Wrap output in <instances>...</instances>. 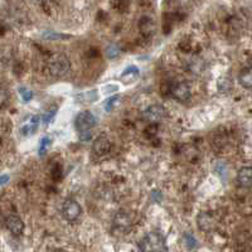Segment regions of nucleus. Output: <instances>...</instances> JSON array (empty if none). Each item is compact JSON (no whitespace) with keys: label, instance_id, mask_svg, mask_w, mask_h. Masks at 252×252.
<instances>
[{"label":"nucleus","instance_id":"obj_1","mask_svg":"<svg viewBox=\"0 0 252 252\" xmlns=\"http://www.w3.org/2000/svg\"><path fill=\"white\" fill-rule=\"evenodd\" d=\"M139 249L144 252H164L168 251L165 238L159 232H149L139 244Z\"/></svg>","mask_w":252,"mask_h":252},{"label":"nucleus","instance_id":"obj_2","mask_svg":"<svg viewBox=\"0 0 252 252\" xmlns=\"http://www.w3.org/2000/svg\"><path fill=\"white\" fill-rule=\"evenodd\" d=\"M71 68V63L67 56L64 55H56L49 60L48 62V71L53 77H62L67 75Z\"/></svg>","mask_w":252,"mask_h":252},{"label":"nucleus","instance_id":"obj_3","mask_svg":"<svg viewBox=\"0 0 252 252\" xmlns=\"http://www.w3.org/2000/svg\"><path fill=\"white\" fill-rule=\"evenodd\" d=\"M61 212H62L64 220H68V222H73V220L80 218L81 213H82V208H81V204L76 199L68 198V199L63 202Z\"/></svg>","mask_w":252,"mask_h":252},{"label":"nucleus","instance_id":"obj_4","mask_svg":"<svg viewBox=\"0 0 252 252\" xmlns=\"http://www.w3.org/2000/svg\"><path fill=\"white\" fill-rule=\"evenodd\" d=\"M96 125V118L90 111H81L75 119V127L78 134L90 131Z\"/></svg>","mask_w":252,"mask_h":252},{"label":"nucleus","instance_id":"obj_5","mask_svg":"<svg viewBox=\"0 0 252 252\" xmlns=\"http://www.w3.org/2000/svg\"><path fill=\"white\" fill-rule=\"evenodd\" d=\"M166 116V109L163 105H150L148 109L144 110L143 119L148 123H159Z\"/></svg>","mask_w":252,"mask_h":252},{"label":"nucleus","instance_id":"obj_6","mask_svg":"<svg viewBox=\"0 0 252 252\" xmlns=\"http://www.w3.org/2000/svg\"><path fill=\"white\" fill-rule=\"evenodd\" d=\"M170 94L179 102H187L192 97V89L187 82H177L170 89Z\"/></svg>","mask_w":252,"mask_h":252},{"label":"nucleus","instance_id":"obj_7","mask_svg":"<svg viewBox=\"0 0 252 252\" xmlns=\"http://www.w3.org/2000/svg\"><path fill=\"white\" fill-rule=\"evenodd\" d=\"M38 126H39V116H37V115H28L20 124L19 131L23 136H31V135L35 134Z\"/></svg>","mask_w":252,"mask_h":252},{"label":"nucleus","instance_id":"obj_8","mask_svg":"<svg viewBox=\"0 0 252 252\" xmlns=\"http://www.w3.org/2000/svg\"><path fill=\"white\" fill-rule=\"evenodd\" d=\"M5 227L15 237H19L24 232V222L22 218L15 215H10L5 218Z\"/></svg>","mask_w":252,"mask_h":252},{"label":"nucleus","instance_id":"obj_9","mask_svg":"<svg viewBox=\"0 0 252 252\" xmlns=\"http://www.w3.org/2000/svg\"><path fill=\"white\" fill-rule=\"evenodd\" d=\"M112 143L106 135H100L96 140L94 141L92 145V152L96 155H105L111 150Z\"/></svg>","mask_w":252,"mask_h":252},{"label":"nucleus","instance_id":"obj_10","mask_svg":"<svg viewBox=\"0 0 252 252\" xmlns=\"http://www.w3.org/2000/svg\"><path fill=\"white\" fill-rule=\"evenodd\" d=\"M237 182L242 188H252V168L251 166H244L238 170Z\"/></svg>","mask_w":252,"mask_h":252},{"label":"nucleus","instance_id":"obj_11","mask_svg":"<svg viewBox=\"0 0 252 252\" xmlns=\"http://www.w3.org/2000/svg\"><path fill=\"white\" fill-rule=\"evenodd\" d=\"M139 76H140V69L136 66H129L123 71L120 76V81L125 85H131L135 81H138Z\"/></svg>","mask_w":252,"mask_h":252},{"label":"nucleus","instance_id":"obj_12","mask_svg":"<svg viewBox=\"0 0 252 252\" xmlns=\"http://www.w3.org/2000/svg\"><path fill=\"white\" fill-rule=\"evenodd\" d=\"M139 31H140V33L144 37H152L155 32V24L153 22V19H150L149 17L141 18L140 23H139Z\"/></svg>","mask_w":252,"mask_h":252},{"label":"nucleus","instance_id":"obj_13","mask_svg":"<svg viewBox=\"0 0 252 252\" xmlns=\"http://www.w3.org/2000/svg\"><path fill=\"white\" fill-rule=\"evenodd\" d=\"M238 82L244 89H252V67H245L238 75Z\"/></svg>","mask_w":252,"mask_h":252},{"label":"nucleus","instance_id":"obj_14","mask_svg":"<svg viewBox=\"0 0 252 252\" xmlns=\"http://www.w3.org/2000/svg\"><path fill=\"white\" fill-rule=\"evenodd\" d=\"M131 217H130L127 213L125 212H119L118 215L115 216L114 223L115 226L119 227V228H125V227L130 226L131 224Z\"/></svg>","mask_w":252,"mask_h":252},{"label":"nucleus","instance_id":"obj_15","mask_svg":"<svg viewBox=\"0 0 252 252\" xmlns=\"http://www.w3.org/2000/svg\"><path fill=\"white\" fill-rule=\"evenodd\" d=\"M198 227L202 231H209L211 229V222H212V218L208 215V212H202L199 213L197 218Z\"/></svg>","mask_w":252,"mask_h":252},{"label":"nucleus","instance_id":"obj_16","mask_svg":"<svg viewBox=\"0 0 252 252\" xmlns=\"http://www.w3.org/2000/svg\"><path fill=\"white\" fill-rule=\"evenodd\" d=\"M42 38L46 40H62V39H68L71 38V35L68 34H62V33H58V32H52V31H47L44 32L43 34H42Z\"/></svg>","mask_w":252,"mask_h":252},{"label":"nucleus","instance_id":"obj_17","mask_svg":"<svg viewBox=\"0 0 252 252\" xmlns=\"http://www.w3.org/2000/svg\"><path fill=\"white\" fill-rule=\"evenodd\" d=\"M105 53H106L107 58H110V60H114V58L119 57V55H120V47H119L116 43H110L109 46L106 47V51H105Z\"/></svg>","mask_w":252,"mask_h":252},{"label":"nucleus","instance_id":"obj_18","mask_svg":"<svg viewBox=\"0 0 252 252\" xmlns=\"http://www.w3.org/2000/svg\"><path fill=\"white\" fill-rule=\"evenodd\" d=\"M52 145V139L49 136H44L42 140H40L39 144V149H38V153H39V157H43V155L47 154L48 149Z\"/></svg>","mask_w":252,"mask_h":252},{"label":"nucleus","instance_id":"obj_19","mask_svg":"<svg viewBox=\"0 0 252 252\" xmlns=\"http://www.w3.org/2000/svg\"><path fill=\"white\" fill-rule=\"evenodd\" d=\"M184 242H186V246L188 247L189 250H194L197 249V240L194 238V236L190 235V233H186L184 235Z\"/></svg>","mask_w":252,"mask_h":252},{"label":"nucleus","instance_id":"obj_20","mask_svg":"<svg viewBox=\"0 0 252 252\" xmlns=\"http://www.w3.org/2000/svg\"><path fill=\"white\" fill-rule=\"evenodd\" d=\"M19 94L22 96V98H23L24 102H29L33 98V92L28 89H24V87L23 89H19Z\"/></svg>","mask_w":252,"mask_h":252},{"label":"nucleus","instance_id":"obj_21","mask_svg":"<svg viewBox=\"0 0 252 252\" xmlns=\"http://www.w3.org/2000/svg\"><path fill=\"white\" fill-rule=\"evenodd\" d=\"M56 112H57V109L51 110V111H47L46 114H44L43 116H42V119H43V123L46 124V125H48V124L51 123V121L53 120V119H55Z\"/></svg>","mask_w":252,"mask_h":252},{"label":"nucleus","instance_id":"obj_22","mask_svg":"<svg viewBox=\"0 0 252 252\" xmlns=\"http://www.w3.org/2000/svg\"><path fill=\"white\" fill-rule=\"evenodd\" d=\"M119 98H120V96H112V97H110L109 100L105 102V110H106V111H111V110L114 109L116 101H119Z\"/></svg>","mask_w":252,"mask_h":252},{"label":"nucleus","instance_id":"obj_23","mask_svg":"<svg viewBox=\"0 0 252 252\" xmlns=\"http://www.w3.org/2000/svg\"><path fill=\"white\" fill-rule=\"evenodd\" d=\"M150 195H152L153 201L157 202V203H160V202L163 201V193H161L160 190H158V189H154V190H152Z\"/></svg>","mask_w":252,"mask_h":252},{"label":"nucleus","instance_id":"obj_24","mask_svg":"<svg viewBox=\"0 0 252 252\" xmlns=\"http://www.w3.org/2000/svg\"><path fill=\"white\" fill-rule=\"evenodd\" d=\"M9 181H10V177H9L8 174L0 175V186H4V184L8 183Z\"/></svg>","mask_w":252,"mask_h":252},{"label":"nucleus","instance_id":"obj_25","mask_svg":"<svg viewBox=\"0 0 252 252\" xmlns=\"http://www.w3.org/2000/svg\"><path fill=\"white\" fill-rule=\"evenodd\" d=\"M6 98H8V94H6V92L3 91V90H0V103L5 102Z\"/></svg>","mask_w":252,"mask_h":252}]
</instances>
